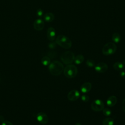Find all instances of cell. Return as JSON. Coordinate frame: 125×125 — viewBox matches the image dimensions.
<instances>
[{"label": "cell", "mask_w": 125, "mask_h": 125, "mask_svg": "<svg viewBox=\"0 0 125 125\" xmlns=\"http://www.w3.org/2000/svg\"><path fill=\"white\" fill-rule=\"evenodd\" d=\"M48 69L52 75L58 76L63 71L64 66L60 62L54 61L49 64Z\"/></svg>", "instance_id": "obj_1"}, {"label": "cell", "mask_w": 125, "mask_h": 125, "mask_svg": "<svg viewBox=\"0 0 125 125\" xmlns=\"http://www.w3.org/2000/svg\"><path fill=\"white\" fill-rule=\"evenodd\" d=\"M55 42L59 46L65 49L70 48L72 44L71 40L69 38L63 35L58 36Z\"/></svg>", "instance_id": "obj_2"}, {"label": "cell", "mask_w": 125, "mask_h": 125, "mask_svg": "<svg viewBox=\"0 0 125 125\" xmlns=\"http://www.w3.org/2000/svg\"><path fill=\"white\" fill-rule=\"evenodd\" d=\"M78 73L77 67L73 64H68L63 69V74L67 78H73Z\"/></svg>", "instance_id": "obj_3"}, {"label": "cell", "mask_w": 125, "mask_h": 125, "mask_svg": "<svg viewBox=\"0 0 125 125\" xmlns=\"http://www.w3.org/2000/svg\"><path fill=\"white\" fill-rule=\"evenodd\" d=\"M117 50V46L113 42H109L106 43L103 47L102 53L106 56L114 54Z\"/></svg>", "instance_id": "obj_4"}, {"label": "cell", "mask_w": 125, "mask_h": 125, "mask_svg": "<svg viewBox=\"0 0 125 125\" xmlns=\"http://www.w3.org/2000/svg\"><path fill=\"white\" fill-rule=\"evenodd\" d=\"M75 57L74 54L72 52L66 51L61 55L60 58L63 63L70 64L74 61Z\"/></svg>", "instance_id": "obj_5"}, {"label": "cell", "mask_w": 125, "mask_h": 125, "mask_svg": "<svg viewBox=\"0 0 125 125\" xmlns=\"http://www.w3.org/2000/svg\"><path fill=\"white\" fill-rule=\"evenodd\" d=\"M104 102L100 100L96 99L94 100L91 104V109L95 111H100L104 108Z\"/></svg>", "instance_id": "obj_6"}, {"label": "cell", "mask_w": 125, "mask_h": 125, "mask_svg": "<svg viewBox=\"0 0 125 125\" xmlns=\"http://www.w3.org/2000/svg\"><path fill=\"white\" fill-rule=\"evenodd\" d=\"M95 70L99 73L105 72L108 69L107 65L104 62H99L95 65Z\"/></svg>", "instance_id": "obj_7"}, {"label": "cell", "mask_w": 125, "mask_h": 125, "mask_svg": "<svg viewBox=\"0 0 125 125\" xmlns=\"http://www.w3.org/2000/svg\"><path fill=\"white\" fill-rule=\"evenodd\" d=\"M80 96V93L77 90H72L67 94V99L71 101L78 100Z\"/></svg>", "instance_id": "obj_8"}, {"label": "cell", "mask_w": 125, "mask_h": 125, "mask_svg": "<svg viewBox=\"0 0 125 125\" xmlns=\"http://www.w3.org/2000/svg\"><path fill=\"white\" fill-rule=\"evenodd\" d=\"M37 120L41 124L45 125L48 122V117L45 113L41 112L37 115Z\"/></svg>", "instance_id": "obj_9"}, {"label": "cell", "mask_w": 125, "mask_h": 125, "mask_svg": "<svg viewBox=\"0 0 125 125\" xmlns=\"http://www.w3.org/2000/svg\"><path fill=\"white\" fill-rule=\"evenodd\" d=\"M33 26L35 30L37 31H41L44 28V21L41 19H37L34 21Z\"/></svg>", "instance_id": "obj_10"}, {"label": "cell", "mask_w": 125, "mask_h": 125, "mask_svg": "<svg viewBox=\"0 0 125 125\" xmlns=\"http://www.w3.org/2000/svg\"><path fill=\"white\" fill-rule=\"evenodd\" d=\"M47 38L50 41H53L55 39L56 37V32L55 29L50 27H49L47 30Z\"/></svg>", "instance_id": "obj_11"}, {"label": "cell", "mask_w": 125, "mask_h": 125, "mask_svg": "<svg viewBox=\"0 0 125 125\" xmlns=\"http://www.w3.org/2000/svg\"><path fill=\"white\" fill-rule=\"evenodd\" d=\"M92 84L89 82H85L83 83L80 87L81 91L83 93L88 92L91 89Z\"/></svg>", "instance_id": "obj_12"}, {"label": "cell", "mask_w": 125, "mask_h": 125, "mask_svg": "<svg viewBox=\"0 0 125 125\" xmlns=\"http://www.w3.org/2000/svg\"><path fill=\"white\" fill-rule=\"evenodd\" d=\"M117 102V99L116 96L112 95L110 96L106 100V104L109 107L114 106Z\"/></svg>", "instance_id": "obj_13"}, {"label": "cell", "mask_w": 125, "mask_h": 125, "mask_svg": "<svg viewBox=\"0 0 125 125\" xmlns=\"http://www.w3.org/2000/svg\"><path fill=\"white\" fill-rule=\"evenodd\" d=\"M54 15L50 12H48L46 13L43 16L44 20L47 22H50L53 21L54 19Z\"/></svg>", "instance_id": "obj_14"}, {"label": "cell", "mask_w": 125, "mask_h": 125, "mask_svg": "<svg viewBox=\"0 0 125 125\" xmlns=\"http://www.w3.org/2000/svg\"><path fill=\"white\" fill-rule=\"evenodd\" d=\"M84 59V58L83 56L81 54H80V55H78L77 56L75 57L74 62L75 64H80L83 62Z\"/></svg>", "instance_id": "obj_15"}, {"label": "cell", "mask_w": 125, "mask_h": 125, "mask_svg": "<svg viewBox=\"0 0 125 125\" xmlns=\"http://www.w3.org/2000/svg\"><path fill=\"white\" fill-rule=\"evenodd\" d=\"M124 67V64L123 63L120 62H115L113 64V68L116 70H122Z\"/></svg>", "instance_id": "obj_16"}, {"label": "cell", "mask_w": 125, "mask_h": 125, "mask_svg": "<svg viewBox=\"0 0 125 125\" xmlns=\"http://www.w3.org/2000/svg\"><path fill=\"white\" fill-rule=\"evenodd\" d=\"M114 123V119L112 118H106L102 121L103 125H113Z\"/></svg>", "instance_id": "obj_17"}, {"label": "cell", "mask_w": 125, "mask_h": 125, "mask_svg": "<svg viewBox=\"0 0 125 125\" xmlns=\"http://www.w3.org/2000/svg\"><path fill=\"white\" fill-rule=\"evenodd\" d=\"M112 40L115 43H118L120 42L121 36L118 33H114L112 36Z\"/></svg>", "instance_id": "obj_18"}, {"label": "cell", "mask_w": 125, "mask_h": 125, "mask_svg": "<svg viewBox=\"0 0 125 125\" xmlns=\"http://www.w3.org/2000/svg\"><path fill=\"white\" fill-rule=\"evenodd\" d=\"M50 62L51 61L50 58L47 56L43 57L41 60L42 63L44 66H47L49 65L50 63Z\"/></svg>", "instance_id": "obj_19"}, {"label": "cell", "mask_w": 125, "mask_h": 125, "mask_svg": "<svg viewBox=\"0 0 125 125\" xmlns=\"http://www.w3.org/2000/svg\"><path fill=\"white\" fill-rule=\"evenodd\" d=\"M103 113L105 116H109L111 114V110L108 108H104L103 109Z\"/></svg>", "instance_id": "obj_20"}, {"label": "cell", "mask_w": 125, "mask_h": 125, "mask_svg": "<svg viewBox=\"0 0 125 125\" xmlns=\"http://www.w3.org/2000/svg\"><path fill=\"white\" fill-rule=\"evenodd\" d=\"M86 64L87 66L90 67H93L95 65V62L94 61H93V60L91 59H88L86 61Z\"/></svg>", "instance_id": "obj_21"}, {"label": "cell", "mask_w": 125, "mask_h": 125, "mask_svg": "<svg viewBox=\"0 0 125 125\" xmlns=\"http://www.w3.org/2000/svg\"><path fill=\"white\" fill-rule=\"evenodd\" d=\"M43 10L41 9V8H39L37 10V12H36V15L37 16V17L40 18V17H42V16H43Z\"/></svg>", "instance_id": "obj_22"}, {"label": "cell", "mask_w": 125, "mask_h": 125, "mask_svg": "<svg viewBox=\"0 0 125 125\" xmlns=\"http://www.w3.org/2000/svg\"><path fill=\"white\" fill-rule=\"evenodd\" d=\"M81 100L82 101L84 102H87L89 101V97L86 95H83L81 97Z\"/></svg>", "instance_id": "obj_23"}, {"label": "cell", "mask_w": 125, "mask_h": 125, "mask_svg": "<svg viewBox=\"0 0 125 125\" xmlns=\"http://www.w3.org/2000/svg\"><path fill=\"white\" fill-rule=\"evenodd\" d=\"M56 44L57 43L56 42H51L48 44V47H49V48H50L51 49L54 48L56 46Z\"/></svg>", "instance_id": "obj_24"}, {"label": "cell", "mask_w": 125, "mask_h": 125, "mask_svg": "<svg viewBox=\"0 0 125 125\" xmlns=\"http://www.w3.org/2000/svg\"><path fill=\"white\" fill-rule=\"evenodd\" d=\"M1 125H13V124L8 121H3L1 124Z\"/></svg>", "instance_id": "obj_25"}, {"label": "cell", "mask_w": 125, "mask_h": 125, "mask_svg": "<svg viewBox=\"0 0 125 125\" xmlns=\"http://www.w3.org/2000/svg\"><path fill=\"white\" fill-rule=\"evenodd\" d=\"M120 75L122 78H125V70H121L120 72Z\"/></svg>", "instance_id": "obj_26"}, {"label": "cell", "mask_w": 125, "mask_h": 125, "mask_svg": "<svg viewBox=\"0 0 125 125\" xmlns=\"http://www.w3.org/2000/svg\"><path fill=\"white\" fill-rule=\"evenodd\" d=\"M122 108L123 110L125 112V99L122 102Z\"/></svg>", "instance_id": "obj_27"}, {"label": "cell", "mask_w": 125, "mask_h": 125, "mask_svg": "<svg viewBox=\"0 0 125 125\" xmlns=\"http://www.w3.org/2000/svg\"><path fill=\"white\" fill-rule=\"evenodd\" d=\"M4 119V118L2 116H1V115H0V121H2V122L3 121V119Z\"/></svg>", "instance_id": "obj_28"}, {"label": "cell", "mask_w": 125, "mask_h": 125, "mask_svg": "<svg viewBox=\"0 0 125 125\" xmlns=\"http://www.w3.org/2000/svg\"><path fill=\"white\" fill-rule=\"evenodd\" d=\"M75 125H82V124H80V123H76V124H75Z\"/></svg>", "instance_id": "obj_29"}]
</instances>
